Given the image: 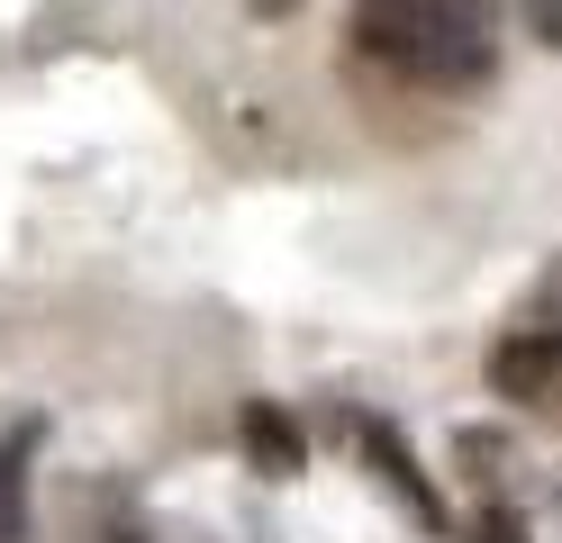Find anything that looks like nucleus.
Instances as JSON below:
<instances>
[{
	"label": "nucleus",
	"mask_w": 562,
	"mask_h": 543,
	"mask_svg": "<svg viewBox=\"0 0 562 543\" xmlns=\"http://www.w3.org/2000/svg\"><path fill=\"white\" fill-rule=\"evenodd\" d=\"M526 36H536V46H553V55H562V0H526Z\"/></svg>",
	"instance_id": "obj_7"
},
{
	"label": "nucleus",
	"mask_w": 562,
	"mask_h": 543,
	"mask_svg": "<svg viewBox=\"0 0 562 543\" xmlns=\"http://www.w3.org/2000/svg\"><path fill=\"white\" fill-rule=\"evenodd\" d=\"M526 326H562V263L536 281V308H526Z\"/></svg>",
	"instance_id": "obj_8"
},
{
	"label": "nucleus",
	"mask_w": 562,
	"mask_h": 543,
	"mask_svg": "<svg viewBox=\"0 0 562 543\" xmlns=\"http://www.w3.org/2000/svg\"><path fill=\"white\" fill-rule=\"evenodd\" d=\"M355 55L463 100L499 72V0H355Z\"/></svg>",
	"instance_id": "obj_1"
},
{
	"label": "nucleus",
	"mask_w": 562,
	"mask_h": 543,
	"mask_svg": "<svg viewBox=\"0 0 562 543\" xmlns=\"http://www.w3.org/2000/svg\"><path fill=\"white\" fill-rule=\"evenodd\" d=\"M472 543H536V534H526V517H517L508 498H490L481 517H472Z\"/></svg>",
	"instance_id": "obj_6"
},
{
	"label": "nucleus",
	"mask_w": 562,
	"mask_h": 543,
	"mask_svg": "<svg viewBox=\"0 0 562 543\" xmlns=\"http://www.w3.org/2000/svg\"><path fill=\"white\" fill-rule=\"evenodd\" d=\"M0 543H27V471H19V444H0Z\"/></svg>",
	"instance_id": "obj_5"
},
{
	"label": "nucleus",
	"mask_w": 562,
	"mask_h": 543,
	"mask_svg": "<svg viewBox=\"0 0 562 543\" xmlns=\"http://www.w3.org/2000/svg\"><path fill=\"white\" fill-rule=\"evenodd\" d=\"M236 434H245V462H255L263 480H300L308 444H300V426H291V408H281V398H245Z\"/></svg>",
	"instance_id": "obj_4"
},
{
	"label": "nucleus",
	"mask_w": 562,
	"mask_h": 543,
	"mask_svg": "<svg viewBox=\"0 0 562 543\" xmlns=\"http://www.w3.org/2000/svg\"><path fill=\"white\" fill-rule=\"evenodd\" d=\"M355 444H363V462H372V480L408 507V525H417V534H445V498H436V480H427V471H417L408 434H400L391 417H355Z\"/></svg>",
	"instance_id": "obj_3"
},
{
	"label": "nucleus",
	"mask_w": 562,
	"mask_h": 543,
	"mask_svg": "<svg viewBox=\"0 0 562 543\" xmlns=\"http://www.w3.org/2000/svg\"><path fill=\"white\" fill-rule=\"evenodd\" d=\"M245 10H255V19H291L300 0H245Z\"/></svg>",
	"instance_id": "obj_9"
},
{
	"label": "nucleus",
	"mask_w": 562,
	"mask_h": 543,
	"mask_svg": "<svg viewBox=\"0 0 562 543\" xmlns=\"http://www.w3.org/2000/svg\"><path fill=\"white\" fill-rule=\"evenodd\" d=\"M490 389H499L508 408L562 426V326H517V336L490 353Z\"/></svg>",
	"instance_id": "obj_2"
}]
</instances>
